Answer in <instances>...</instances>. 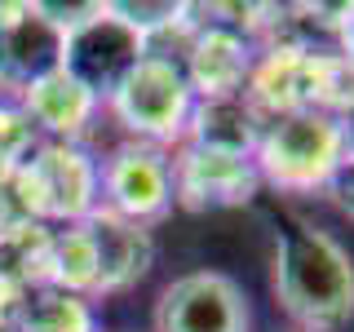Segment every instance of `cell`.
Here are the masks:
<instances>
[{"label":"cell","instance_id":"7c38bea8","mask_svg":"<svg viewBox=\"0 0 354 332\" xmlns=\"http://www.w3.org/2000/svg\"><path fill=\"white\" fill-rule=\"evenodd\" d=\"M22 116L36 133H49V142H75L80 133L93 124L97 116V98L88 93L84 84H75L66 71H53L44 75L40 84H31L27 93L18 98Z\"/></svg>","mask_w":354,"mask_h":332},{"label":"cell","instance_id":"7a4b0ae2","mask_svg":"<svg viewBox=\"0 0 354 332\" xmlns=\"http://www.w3.org/2000/svg\"><path fill=\"white\" fill-rule=\"evenodd\" d=\"M261 182L288 195L328 191V182L346 164L341 133L332 111H288L261 124L257 151H252Z\"/></svg>","mask_w":354,"mask_h":332},{"label":"cell","instance_id":"6da1fadb","mask_svg":"<svg viewBox=\"0 0 354 332\" xmlns=\"http://www.w3.org/2000/svg\"><path fill=\"white\" fill-rule=\"evenodd\" d=\"M270 288L279 310L306 332L341 328L354 315V257L337 235L292 221L274 243Z\"/></svg>","mask_w":354,"mask_h":332},{"label":"cell","instance_id":"e0dca14e","mask_svg":"<svg viewBox=\"0 0 354 332\" xmlns=\"http://www.w3.org/2000/svg\"><path fill=\"white\" fill-rule=\"evenodd\" d=\"M337 133H341V151H346V164H354V93H350V102L337 111Z\"/></svg>","mask_w":354,"mask_h":332},{"label":"cell","instance_id":"8992f818","mask_svg":"<svg viewBox=\"0 0 354 332\" xmlns=\"http://www.w3.org/2000/svg\"><path fill=\"white\" fill-rule=\"evenodd\" d=\"M22 191L27 204L40 217L58 221H84L102 204L97 195V160L80 151L75 142H40L36 151L22 160Z\"/></svg>","mask_w":354,"mask_h":332},{"label":"cell","instance_id":"277c9868","mask_svg":"<svg viewBox=\"0 0 354 332\" xmlns=\"http://www.w3.org/2000/svg\"><path fill=\"white\" fill-rule=\"evenodd\" d=\"M142 58H147V36L138 27H129L102 0L80 27L66 31L62 44V71L75 84H84L97 102H111V93L129 80V71Z\"/></svg>","mask_w":354,"mask_h":332},{"label":"cell","instance_id":"9a60e30c","mask_svg":"<svg viewBox=\"0 0 354 332\" xmlns=\"http://www.w3.org/2000/svg\"><path fill=\"white\" fill-rule=\"evenodd\" d=\"M328 199H332V208H337L341 217L354 221V164H341L337 169V177L328 182Z\"/></svg>","mask_w":354,"mask_h":332},{"label":"cell","instance_id":"52a82bcc","mask_svg":"<svg viewBox=\"0 0 354 332\" xmlns=\"http://www.w3.org/2000/svg\"><path fill=\"white\" fill-rule=\"evenodd\" d=\"M155 332H248V297L221 270H186L155 297Z\"/></svg>","mask_w":354,"mask_h":332},{"label":"cell","instance_id":"5bb4252c","mask_svg":"<svg viewBox=\"0 0 354 332\" xmlns=\"http://www.w3.org/2000/svg\"><path fill=\"white\" fill-rule=\"evenodd\" d=\"M18 332H97V315L88 297L44 284L22 302Z\"/></svg>","mask_w":354,"mask_h":332},{"label":"cell","instance_id":"2e32d148","mask_svg":"<svg viewBox=\"0 0 354 332\" xmlns=\"http://www.w3.org/2000/svg\"><path fill=\"white\" fill-rule=\"evenodd\" d=\"M337 58L354 71V5L341 9V22H337Z\"/></svg>","mask_w":354,"mask_h":332},{"label":"cell","instance_id":"30bf717a","mask_svg":"<svg viewBox=\"0 0 354 332\" xmlns=\"http://www.w3.org/2000/svg\"><path fill=\"white\" fill-rule=\"evenodd\" d=\"M257 66V49L243 36V27L208 22L191 31V44L182 53V75L195 98H230L248 89V75Z\"/></svg>","mask_w":354,"mask_h":332},{"label":"cell","instance_id":"5b68a950","mask_svg":"<svg viewBox=\"0 0 354 332\" xmlns=\"http://www.w3.org/2000/svg\"><path fill=\"white\" fill-rule=\"evenodd\" d=\"M97 208L151 226L173 208V155L147 142H124L106 160H97Z\"/></svg>","mask_w":354,"mask_h":332},{"label":"cell","instance_id":"9c48e42d","mask_svg":"<svg viewBox=\"0 0 354 332\" xmlns=\"http://www.w3.org/2000/svg\"><path fill=\"white\" fill-rule=\"evenodd\" d=\"M261 186L252 155H221L182 142L173 155V204L208 213V208H239Z\"/></svg>","mask_w":354,"mask_h":332},{"label":"cell","instance_id":"4fadbf2b","mask_svg":"<svg viewBox=\"0 0 354 332\" xmlns=\"http://www.w3.org/2000/svg\"><path fill=\"white\" fill-rule=\"evenodd\" d=\"M261 111L248 102V93L230 98H195L191 124H186V142L221 155H252L261 138Z\"/></svg>","mask_w":354,"mask_h":332},{"label":"cell","instance_id":"ba28073f","mask_svg":"<svg viewBox=\"0 0 354 332\" xmlns=\"http://www.w3.org/2000/svg\"><path fill=\"white\" fill-rule=\"evenodd\" d=\"M66 31L36 5H0V93L22 98L44 75L62 71Z\"/></svg>","mask_w":354,"mask_h":332},{"label":"cell","instance_id":"3957f363","mask_svg":"<svg viewBox=\"0 0 354 332\" xmlns=\"http://www.w3.org/2000/svg\"><path fill=\"white\" fill-rule=\"evenodd\" d=\"M111 116L124 124L129 142H147V147H164V142H182L186 124L195 111V93L182 75V62L155 58L147 53L129 71V80L111 93Z\"/></svg>","mask_w":354,"mask_h":332},{"label":"cell","instance_id":"8fae6325","mask_svg":"<svg viewBox=\"0 0 354 332\" xmlns=\"http://www.w3.org/2000/svg\"><path fill=\"white\" fill-rule=\"evenodd\" d=\"M84 239L93 248V270H97V288L93 293H124L151 270L155 261V243L151 230L138 221H124L106 208H93L84 221Z\"/></svg>","mask_w":354,"mask_h":332}]
</instances>
